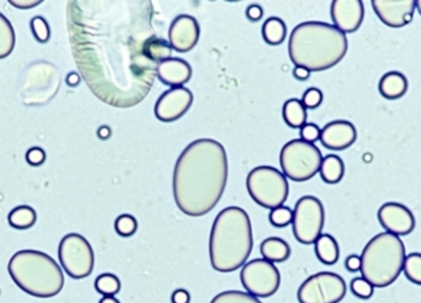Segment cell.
Returning <instances> with one entry per match:
<instances>
[{
  "instance_id": "obj_31",
  "label": "cell",
  "mask_w": 421,
  "mask_h": 303,
  "mask_svg": "<svg viewBox=\"0 0 421 303\" xmlns=\"http://www.w3.org/2000/svg\"><path fill=\"white\" fill-rule=\"evenodd\" d=\"M211 303H262L259 298L241 290H225L214 297Z\"/></svg>"
},
{
  "instance_id": "obj_33",
  "label": "cell",
  "mask_w": 421,
  "mask_h": 303,
  "mask_svg": "<svg viewBox=\"0 0 421 303\" xmlns=\"http://www.w3.org/2000/svg\"><path fill=\"white\" fill-rule=\"evenodd\" d=\"M31 29L35 40L42 44L47 43L51 38V28L47 20L43 17H34L33 19L31 20Z\"/></svg>"
},
{
  "instance_id": "obj_10",
  "label": "cell",
  "mask_w": 421,
  "mask_h": 303,
  "mask_svg": "<svg viewBox=\"0 0 421 303\" xmlns=\"http://www.w3.org/2000/svg\"><path fill=\"white\" fill-rule=\"evenodd\" d=\"M293 233L299 243L313 244L321 237L324 227V208L315 197H303L293 211Z\"/></svg>"
},
{
  "instance_id": "obj_5",
  "label": "cell",
  "mask_w": 421,
  "mask_h": 303,
  "mask_svg": "<svg viewBox=\"0 0 421 303\" xmlns=\"http://www.w3.org/2000/svg\"><path fill=\"white\" fill-rule=\"evenodd\" d=\"M8 272L20 290L37 298L57 296L65 286L60 265L43 252H17L9 261Z\"/></svg>"
},
{
  "instance_id": "obj_6",
  "label": "cell",
  "mask_w": 421,
  "mask_h": 303,
  "mask_svg": "<svg viewBox=\"0 0 421 303\" xmlns=\"http://www.w3.org/2000/svg\"><path fill=\"white\" fill-rule=\"evenodd\" d=\"M405 258V245L400 237L388 231L380 233L362 252V277L377 288L388 287L402 275Z\"/></svg>"
},
{
  "instance_id": "obj_2",
  "label": "cell",
  "mask_w": 421,
  "mask_h": 303,
  "mask_svg": "<svg viewBox=\"0 0 421 303\" xmlns=\"http://www.w3.org/2000/svg\"><path fill=\"white\" fill-rule=\"evenodd\" d=\"M228 180L225 147L212 139L196 140L183 150L173 174L174 202L188 217L206 215L219 204Z\"/></svg>"
},
{
  "instance_id": "obj_41",
  "label": "cell",
  "mask_w": 421,
  "mask_h": 303,
  "mask_svg": "<svg viewBox=\"0 0 421 303\" xmlns=\"http://www.w3.org/2000/svg\"><path fill=\"white\" fill-rule=\"evenodd\" d=\"M362 261L360 256L352 254L346 259V268L348 272H358L361 270Z\"/></svg>"
},
{
  "instance_id": "obj_45",
  "label": "cell",
  "mask_w": 421,
  "mask_h": 303,
  "mask_svg": "<svg viewBox=\"0 0 421 303\" xmlns=\"http://www.w3.org/2000/svg\"><path fill=\"white\" fill-rule=\"evenodd\" d=\"M97 135H99V138H100V139H109V138L111 136V129H110V127H107V126H102V127L99 129Z\"/></svg>"
},
{
  "instance_id": "obj_27",
  "label": "cell",
  "mask_w": 421,
  "mask_h": 303,
  "mask_svg": "<svg viewBox=\"0 0 421 303\" xmlns=\"http://www.w3.org/2000/svg\"><path fill=\"white\" fill-rule=\"evenodd\" d=\"M172 51L173 48L169 44V42L163 40L158 35H154L153 38L148 40L147 46H145V54L148 58L159 65L161 62L172 58Z\"/></svg>"
},
{
  "instance_id": "obj_19",
  "label": "cell",
  "mask_w": 421,
  "mask_h": 303,
  "mask_svg": "<svg viewBox=\"0 0 421 303\" xmlns=\"http://www.w3.org/2000/svg\"><path fill=\"white\" fill-rule=\"evenodd\" d=\"M157 77L166 86L183 87L192 79V67L181 58H169L157 67Z\"/></svg>"
},
{
  "instance_id": "obj_21",
  "label": "cell",
  "mask_w": 421,
  "mask_h": 303,
  "mask_svg": "<svg viewBox=\"0 0 421 303\" xmlns=\"http://www.w3.org/2000/svg\"><path fill=\"white\" fill-rule=\"evenodd\" d=\"M262 258L271 263H283L290 257V245L281 238L271 237L265 239L260 245Z\"/></svg>"
},
{
  "instance_id": "obj_1",
  "label": "cell",
  "mask_w": 421,
  "mask_h": 303,
  "mask_svg": "<svg viewBox=\"0 0 421 303\" xmlns=\"http://www.w3.org/2000/svg\"><path fill=\"white\" fill-rule=\"evenodd\" d=\"M150 1H70L67 26L76 66L107 105L127 108L150 92L158 65L145 54L155 34Z\"/></svg>"
},
{
  "instance_id": "obj_24",
  "label": "cell",
  "mask_w": 421,
  "mask_h": 303,
  "mask_svg": "<svg viewBox=\"0 0 421 303\" xmlns=\"http://www.w3.org/2000/svg\"><path fill=\"white\" fill-rule=\"evenodd\" d=\"M319 172L326 184H338L344 177L343 160L337 155H328L321 161Z\"/></svg>"
},
{
  "instance_id": "obj_8",
  "label": "cell",
  "mask_w": 421,
  "mask_h": 303,
  "mask_svg": "<svg viewBox=\"0 0 421 303\" xmlns=\"http://www.w3.org/2000/svg\"><path fill=\"white\" fill-rule=\"evenodd\" d=\"M321 152L315 144L303 140H292L280 152L283 174L293 181H307L315 178L321 169Z\"/></svg>"
},
{
  "instance_id": "obj_39",
  "label": "cell",
  "mask_w": 421,
  "mask_h": 303,
  "mask_svg": "<svg viewBox=\"0 0 421 303\" xmlns=\"http://www.w3.org/2000/svg\"><path fill=\"white\" fill-rule=\"evenodd\" d=\"M262 15H264V10H262V8H261L260 6H257V4L248 6V9H246V17H248V19L251 20V22H259V20L262 18Z\"/></svg>"
},
{
  "instance_id": "obj_9",
  "label": "cell",
  "mask_w": 421,
  "mask_h": 303,
  "mask_svg": "<svg viewBox=\"0 0 421 303\" xmlns=\"http://www.w3.org/2000/svg\"><path fill=\"white\" fill-rule=\"evenodd\" d=\"M58 258L62 268L74 279L88 277L95 265L94 251L86 238L70 233L62 238L58 247Z\"/></svg>"
},
{
  "instance_id": "obj_34",
  "label": "cell",
  "mask_w": 421,
  "mask_h": 303,
  "mask_svg": "<svg viewBox=\"0 0 421 303\" xmlns=\"http://www.w3.org/2000/svg\"><path fill=\"white\" fill-rule=\"evenodd\" d=\"M293 211L287 206H279V208H275L273 211H270V215H269V220L270 223L276 227V228H284L287 225L293 223Z\"/></svg>"
},
{
  "instance_id": "obj_14",
  "label": "cell",
  "mask_w": 421,
  "mask_h": 303,
  "mask_svg": "<svg viewBox=\"0 0 421 303\" xmlns=\"http://www.w3.org/2000/svg\"><path fill=\"white\" fill-rule=\"evenodd\" d=\"M168 35L169 44L174 51L187 53L197 46L201 35V28L196 18L187 14H182L172 22Z\"/></svg>"
},
{
  "instance_id": "obj_15",
  "label": "cell",
  "mask_w": 421,
  "mask_h": 303,
  "mask_svg": "<svg viewBox=\"0 0 421 303\" xmlns=\"http://www.w3.org/2000/svg\"><path fill=\"white\" fill-rule=\"evenodd\" d=\"M374 13L391 28L408 26L414 19V0H372Z\"/></svg>"
},
{
  "instance_id": "obj_36",
  "label": "cell",
  "mask_w": 421,
  "mask_h": 303,
  "mask_svg": "<svg viewBox=\"0 0 421 303\" xmlns=\"http://www.w3.org/2000/svg\"><path fill=\"white\" fill-rule=\"evenodd\" d=\"M303 105L305 108H317L321 105L323 102V93L321 90L312 87V88H308L307 91L303 95V99H301Z\"/></svg>"
},
{
  "instance_id": "obj_26",
  "label": "cell",
  "mask_w": 421,
  "mask_h": 303,
  "mask_svg": "<svg viewBox=\"0 0 421 303\" xmlns=\"http://www.w3.org/2000/svg\"><path fill=\"white\" fill-rule=\"evenodd\" d=\"M287 37V26L280 18H269L262 26V38L270 46H279Z\"/></svg>"
},
{
  "instance_id": "obj_16",
  "label": "cell",
  "mask_w": 421,
  "mask_h": 303,
  "mask_svg": "<svg viewBox=\"0 0 421 303\" xmlns=\"http://www.w3.org/2000/svg\"><path fill=\"white\" fill-rule=\"evenodd\" d=\"M379 222L388 233L408 236L415 229V218L411 211L399 203H386L379 209Z\"/></svg>"
},
{
  "instance_id": "obj_3",
  "label": "cell",
  "mask_w": 421,
  "mask_h": 303,
  "mask_svg": "<svg viewBox=\"0 0 421 303\" xmlns=\"http://www.w3.org/2000/svg\"><path fill=\"white\" fill-rule=\"evenodd\" d=\"M295 67L321 72L338 65L348 51L346 34L323 22H304L295 26L287 44Z\"/></svg>"
},
{
  "instance_id": "obj_25",
  "label": "cell",
  "mask_w": 421,
  "mask_h": 303,
  "mask_svg": "<svg viewBox=\"0 0 421 303\" xmlns=\"http://www.w3.org/2000/svg\"><path fill=\"white\" fill-rule=\"evenodd\" d=\"M8 222L10 227L18 231H26L32 228L37 222V213L33 208L28 205H20L14 208L8 215Z\"/></svg>"
},
{
  "instance_id": "obj_30",
  "label": "cell",
  "mask_w": 421,
  "mask_h": 303,
  "mask_svg": "<svg viewBox=\"0 0 421 303\" xmlns=\"http://www.w3.org/2000/svg\"><path fill=\"white\" fill-rule=\"evenodd\" d=\"M402 270L410 282L421 286V253L406 256Z\"/></svg>"
},
{
  "instance_id": "obj_18",
  "label": "cell",
  "mask_w": 421,
  "mask_h": 303,
  "mask_svg": "<svg viewBox=\"0 0 421 303\" xmlns=\"http://www.w3.org/2000/svg\"><path fill=\"white\" fill-rule=\"evenodd\" d=\"M357 139V131L354 124L344 120L332 121L321 131V145L329 150L341 152L354 145Z\"/></svg>"
},
{
  "instance_id": "obj_40",
  "label": "cell",
  "mask_w": 421,
  "mask_h": 303,
  "mask_svg": "<svg viewBox=\"0 0 421 303\" xmlns=\"http://www.w3.org/2000/svg\"><path fill=\"white\" fill-rule=\"evenodd\" d=\"M170 300H172V303H189L191 302V295L187 290L180 288V290H174Z\"/></svg>"
},
{
  "instance_id": "obj_43",
  "label": "cell",
  "mask_w": 421,
  "mask_h": 303,
  "mask_svg": "<svg viewBox=\"0 0 421 303\" xmlns=\"http://www.w3.org/2000/svg\"><path fill=\"white\" fill-rule=\"evenodd\" d=\"M293 74L298 81H307L310 77V72L308 71L307 68H303V67H295Z\"/></svg>"
},
{
  "instance_id": "obj_7",
  "label": "cell",
  "mask_w": 421,
  "mask_h": 303,
  "mask_svg": "<svg viewBox=\"0 0 421 303\" xmlns=\"http://www.w3.org/2000/svg\"><path fill=\"white\" fill-rule=\"evenodd\" d=\"M246 186L255 203L270 211L283 206L289 197L287 177L271 166H259L251 170Z\"/></svg>"
},
{
  "instance_id": "obj_23",
  "label": "cell",
  "mask_w": 421,
  "mask_h": 303,
  "mask_svg": "<svg viewBox=\"0 0 421 303\" xmlns=\"http://www.w3.org/2000/svg\"><path fill=\"white\" fill-rule=\"evenodd\" d=\"M283 119L292 129H301L307 124V110L301 99H287L283 107Z\"/></svg>"
},
{
  "instance_id": "obj_29",
  "label": "cell",
  "mask_w": 421,
  "mask_h": 303,
  "mask_svg": "<svg viewBox=\"0 0 421 303\" xmlns=\"http://www.w3.org/2000/svg\"><path fill=\"white\" fill-rule=\"evenodd\" d=\"M95 288L99 293L104 295V297H114L115 295H118L120 292V279L113 273H104V275H100L99 277L96 278Z\"/></svg>"
},
{
  "instance_id": "obj_38",
  "label": "cell",
  "mask_w": 421,
  "mask_h": 303,
  "mask_svg": "<svg viewBox=\"0 0 421 303\" xmlns=\"http://www.w3.org/2000/svg\"><path fill=\"white\" fill-rule=\"evenodd\" d=\"M26 158H27L28 164L32 165V166H40L46 161V152L43 149L35 146L28 150Z\"/></svg>"
},
{
  "instance_id": "obj_32",
  "label": "cell",
  "mask_w": 421,
  "mask_h": 303,
  "mask_svg": "<svg viewBox=\"0 0 421 303\" xmlns=\"http://www.w3.org/2000/svg\"><path fill=\"white\" fill-rule=\"evenodd\" d=\"M115 231L121 237H132L138 231V220L130 214H122L115 220Z\"/></svg>"
},
{
  "instance_id": "obj_11",
  "label": "cell",
  "mask_w": 421,
  "mask_h": 303,
  "mask_svg": "<svg viewBox=\"0 0 421 303\" xmlns=\"http://www.w3.org/2000/svg\"><path fill=\"white\" fill-rule=\"evenodd\" d=\"M347 293L344 279L332 272H321L305 279L298 290L299 303H340Z\"/></svg>"
},
{
  "instance_id": "obj_22",
  "label": "cell",
  "mask_w": 421,
  "mask_h": 303,
  "mask_svg": "<svg viewBox=\"0 0 421 303\" xmlns=\"http://www.w3.org/2000/svg\"><path fill=\"white\" fill-rule=\"evenodd\" d=\"M315 254L321 263L333 265L340 259V245L331 234H321L315 242Z\"/></svg>"
},
{
  "instance_id": "obj_37",
  "label": "cell",
  "mask_w": 421,
  "mask_h": 303,
  "mask_svg": "<svg viewBox=\"0 0 421 303\" xmlns=\"http://www.w3.org/2000/svg\"><path fill=\"white\" fill-rule=\"evenodd\" d=\"M321 139V129L315 124H305L301 129V140L315 144V141Z\"/></svg>"
},
{
  "instance_id": "obj_44",
  "label": "cell",
  "mask_w": 421,
  "mask_h": 303,
  "mask_svg": "<svg viewBox=\"0 0 421 303\" xmlns=\"http://www.w3.org/2000/svg\"><path fill=\"white\" fill-rule=\"evenodd\" d=\"M81 77L79 73L71 72L67 76V79H66V82H67L68 86L76 87L79 83H80Z\"/></svg>"
},
{
  "instance_id": "obj_13",
  "label": "cell",
  "mask_w": 421,
  "mask_h": 303,
  "mask_svg": "<svg viewBox=\"0 0 421 303\" xmlns=\"http://www.w3.org/2000/svg\"><path fill=\"white\" fill-rule=\"evenodd\" d=\"M193 104V93L186 87L170 88L161 95L154 107L155 117L161 122H174L188 113Z\"/></svg>"
},
{
  "instance_id": "obj_47",
  "label": "cell",
  "mask_w": 421,
  "mask_h": 303,
  "mask_svg": "<svg viewBox=\"0 0 421 303\" xmlns=\"http://www.w3.org/2000/svg\"><path fill=\"white\" fill-rule=\"evenodd\" d=\"M415 6H416V9L419 10V13L421 15V0H418V1H415Z\"/></svg>"
},
{
  "instance_id": "obj_12",
  "label": "cell",
  "mask_w": 421,
  "mask_h": 303,
  "mask_svg": "<svg viewBox=\"0 0 421 303\" xmlns=\"http://www.w3.org/2000/svg\"><path fill=\"white\" fill-rule=\"evenodd\" d=\"M241 284L248 295L256 298H268L275 295L280 287V272L271 262L253 259L241 270Z\"/></svg>"
},
{
  "instance_id": "obj_4",
  "label": "cell",
  "mask_w": 421,
  "mask_h": 303,
  "mask_svg": "<svg viewBox=\"0 0 421 303\" xmlns=\"http://www.w3.org/2000/svg\"><path fill=\"white\" fill-rule=\"evenodd\" d=\"M254 247L248 213L228 206L214 219L209 236V259L214 270L230 273L245 265Z\"/></svg>"
},
{
  "instance_id": "obj_35",
  "label": "cell",
  "mask_w": 421,
  "mask_h": 303,
  "mask_svg": "<svg viewBox=\"0 0 421 303\" xmlns=\"http://www.w3.org/2000/svg\"><path fill=\"white\" fill-rule=\"evenodd\" d=\"M351 290L354 296L361 300H370L374 296V287L363 277H357L351 282Z\"/></svg>"
},
{
  "instance_id": "obj_46",
  "label": "cell",
  "mask_w": 421,
  "mask_h": 303,
  "mask_svg": "<svg viewBox=\"0 0 421 303\" xmlns=\"http://www.w3.org/2000/svg\"><path fill=\"white\" fill-rule=\"evenodd\" d=\"M99 303H120V301L116 300L115 297L106 296L104 297Z\"/></svg>"
},
{
  "instance_id": "obj_28",
  "label": "cell",
  "mask_w": 421,
  "mask_h": 303,
  "mask_svg": "<svg viewBox=\"0 0 421 303\" xmlns=\"http://www.w3.org/2000/svg\"><path fill=\"white\" fill-rule=\"evenodd\" d=\"M15 46V33L13 26L4 14L0 13V60L7 58L13 52Z\"/></svg>"
},
{
  "instance_id": "obj_17",
  "label": "cell",
  "mask_w": 421,
  "mask_h": 303,
  "mask_svg": "<svg viewBox=\"0 0 421 303\" xmlns=\"http://www.w3.org/2000/svg\"><path fill=\"white\" fill-rule=\"evenodd\" d=\"M331 17L337 29L343 33H354L360 29L365 18L361 0H335L331 7Z\"/></svg>"
},
{
  "instance_id": "obj_20",
  "label": "cell",
  "mask_w": 421,
  "mask_h": 303,
  "mask_svg": "<svg viewBox=\"0 0 421 303\" xmlns=\"http://www.w3.org/2000/svg\"><path fill=\"white\" fill-rule=\"evenodd\" d=\"M408 79L400 72L385 73L380 79L379 83V91L382 97L388 99H402V96L408 91Z\"/></svg>"
},
{
  "instance_id": "obj_42",
  "label": "cell",
  "mask_w": 421,
  "mask_h": 303,
  "mask_svg": "<svg viewBox=\"0 0 421 303\" xmlns=\"http://www.w3.org/2000/svg\"><path fill=\"white\" fill-rule=\"evenodd\" d=\"M13 7L19 8V9H31V8L40 6V0H10L9 1Z\"/></svg>"
}]
</instances>
